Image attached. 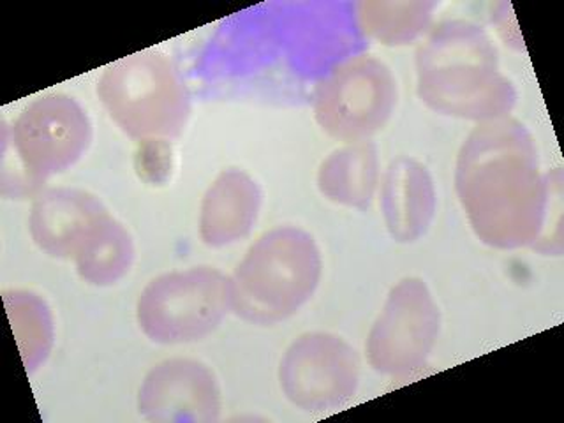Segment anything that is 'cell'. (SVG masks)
Wrapping results in <instances>:
<instances>
[{"label":"cell","mask_w":564,"mask_h":423,"mask_svg":"<svg viewBox=\"0 0 564 423\" xmlns=\"http://www.w3.org/2000/svg\"><path fill=\"white\" fill-rule=\"evenodd\" d=\"M279 383L288 401L300 410H340L357 395L360 358L357 349L337 335L308 332L284 352Z\"/></svg>","instance_id":"cell-9"},{"label":"cell","mask_w":564,"mask_h":423,"mask_svg":"<svg viewBox=\"0 0 564 423\" xmlns=\"http://www.w3.org/2000/svg\"><path fill=\"white\" fill-rule=\"evenodd\" d=\"M97 96L132 140H175L189 120L191 97L178 70L164 55L150 50L106 67Z\"/></svg>","instance_id":"cell-4"},{"label":"cell","mask_w":564,"mask_h":423,"mask_svg":"<svg viewBox=\"0 0 564 423\" xmlns=\"http://www.w3.org/2000/svg\"><path fill=\"white\" fill-rule=\"evenodd\" d=\"M416 73L420 99L449 117L487 122L517 102L516 88L499 73L498 52L473 23L437 26L416 53Z\"/></svg>","instance_id":"cell-2"},{"label":"cell","mask_w":564,"mask_h":423,"mask_svg":"<svg viewBox=\"0 0 564 423\" xmlns=\"http://www.w3.org/2000/svg\"><path fill=\"white\" fill-rule=\"evenodd\" d=\"M378 181V150L370 141L335 150L317 172V187L325 198L360 210H366L375 198Z\"/></svg>","instance_id":"cell-14"},{"label":"cell","mask_w":564,"mask_h":423,"mask_svg":"<svg viewBox=\"0 0 564 423\" xmlns=\"http://www.w3.org/2000/svg\"><path fill=\"white\" fill-rule=\"evenodd\" d=\"M93 141L87 111L66 94L40 97L18 115L11 128L14 164L26 193L78 163ZM18 191V189H17Z\"/></svg>","instance_id":"cell-6"},{"label":"cell","mask_w":564,"mask_h":423,"mask_svg":"<svg viewBox=\"0 0 564 423\" xmlns=\"http://www.w3.org/2000/svg\"><path fill=\"white\" fill-rule=\"evenodd\" d=\"M313 235L279 226L261 235L231 273V313L256 325H275L299 313L322 279Z\"/></svg>","instance_id":"cell-3"},{"label":"cell","mask_w":564,"mask_h":423,"mask_svg":"<svg viewBox=\"0 0 564 423\" xmlns=\"http://www.w3.org/2000/svg\"><path fill=\"white\" fill-rule=\"evenodd\" d=\"M260 185L240 170H226L208 187L199 214V237L208 247H225L251 234L261 208Z\"/></svg>","instance_id":"cell-13"},{"label":"cell","mask_w":564,"mask_h":423,"mask_svg":"<svg viewBox=\"0 0 564 423\" xmlns=\"http://www.w3.org/2000/svg\"><path fill=\"white\" fill-rule=\"evenodd\" d=\"M397 105V82L383 62L360 55L340 64L317 85L314 115L323 131L358 143L387 126Z\"/></svg>","instance_id":"cell-7"},{"label":"cell","mask_w":564,"mask_h":423,"mask_svg":"<svg viewBox=\"0 0 564 423\" xmlns=\"http://www.w3.org/2000/svg\"><path fill=\"white\" fill-rule=\"evenodd\" d=\"M220 408L216 376L191 358L161 361L150 369L138 392V411L149 422L214 423Z\"/></svg>","instance_id":"cell-10"},{"label":"cell","mask_w":564,"mask_h":423,"mask_svg":"<svg viewBox=\"0 0 564 423\" xmlns=\"http://www.w3.org/2000/svg\"><path fill=\"white\" fill-rule=\"evenodd\" d=\"M440 325V307L425 282L413 278L399 282L370 328L366 344L370 367L392 378L416 375L431 357Z\"/></svg>","instance_id":"cell-8"},{"label":"cell","mask_w":564,"mask_h":423,"mask_svg":"<svg viewBox=\"0 0 564 423\" xmlns=\"http://www.w3.org/2000/svg\"><path fill=\"white\" fill-rule=\"evenodd\" d=\"M381 210L393 240L416 242L436 214V189L427 167L414 159H393L381 185Z\"/></svg>","instance_id":"cell-12"},{"label":"cell","mask_w":564,"mask_h":423,"mask_svg":"<svg viewBox=\"0 0 564 423\" xmlns=\"http://www.w3.org/2000/svg\"><path fill=\"white\" fill-rule=\"evenodd\" d=\"M9 322L17 335L26 372H34L48 358L53 344V319L43 300L29 291H9L4 295Z\"/></svg>","instance_id":"cell-17"},{"label":"cell","mask_w":564,"mask_h":423,"mask_svg":"<svg viewBox=\"0 0 564 423\" xmlns=\"http://www.w3.org/2000/svg\"><path fill=\"white\" fill-rule=\"evenodd\" d=\"M231 313V282L210 267L163 273L137 302L141 332L152 343L189 344L216 332Z\"/></svg>","instance_id":"cell-5"},{"label":"cell","mask_w":564,"mask_h":423,"mask_svg":"<svg viewBox=\"0 0 564 423\" xmlns=\"http://www.w3.org/2000/svg\"><path fill=\"white\" fill-rule=\"evenodd\" d=\"M105 216L108 210L94 194L53 187L32 203L29 229L41 251L58 260H75L85 238Z\"/></svg>","instance_id":"cell-11"},{"label":"cell","mask_w":564,"mask_h":423,"mask_svg":"<svg viewBox=\"0 0 564 423\" xmlns=\"http://www.w3.org/2000/svg\"><path fill=\"white\" fill-rule=\"evenodd\" d=\"M134 243L128 229L108 214L85 238L75 256L76 272L93 286H111L131 270Z\"/></svg>","instance_id":"cell-15"},{"label":"cell","mask_w":564,"mask_h":423,"mask_svg":"<svg viewBox=\"0 0 564 423\" xmlns=\"http://www.w3.org/2000/svg\"><path fill=\"white\" fill-rule=\"evenodd\" d=\"M434 4L429 2H358L361 31L387 46H401L416 40L431 23Z\"/></svg>","instance_id":"cell-16"},{"label":"cell","mask_w":564,"mask_h":423,"mask_svg":"<svg viewBox=\"0 0 564 423\" xmlns=\"http://www.w3.org/2000/svg\"><path fill=\"white\" fill-rule=\"evenodd\" d=\"M455 187L481 242L517 249L533 247L542 235L551 173H540L533 138L517 120H487L469 134Z\"/></svg>","instance_id":"cell-1"}]
</instances>
